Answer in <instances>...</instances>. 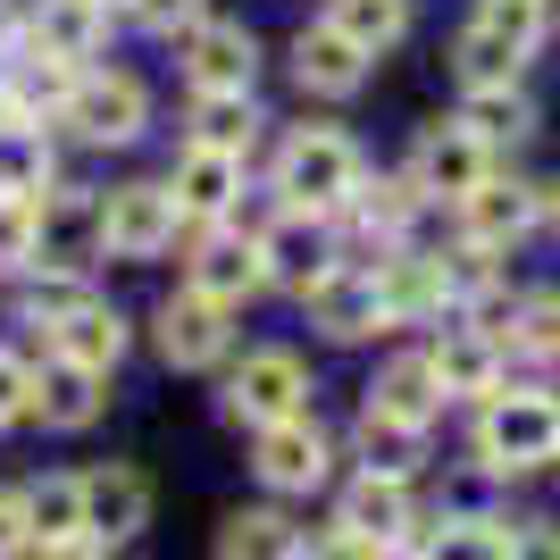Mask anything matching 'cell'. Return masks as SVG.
I'll return each mask as SVG.
<instances>
[{
    "label": "cell",
    "instance_id": "obj_40",
    "mask_svg": "<svg viewBox=\"0 0 560 560\" xmlns=\"http://www.w3.org/2000/svg\"><path fill=\"white\" fill-rule=\"evenodd\" d=\"M34 552V527H25V502L18 493H0V560H25Z\"/></svg>",
    "mask_w": 560,
    "mask_h": 560
},
{
    "label": "cell",
    "instance_id": "obj_9",
    "mask_svg": "<svg viewBox=\"0 0 560 560\" xmlns=\"http://www.w3.org/2000/svg\"><path fill=\"white\" fill-rule=\"evenodd\" d=\"M185 284H192V293H210V302H226V310H243L259 284H268L259 234H243V226H201V234H192V259H185Z\"/></svg>",
    "mask_w": 560,
    "mask_h": 560
},
{
    "label": "cell",
    "instance_id": "obj_32",
    "mask_svg": "<svg viewBox=\"0 0 560 560\" xmlns=\"http://www.w3.org/2000/svg\"><path fill=\"white\" fill-rule=\"evenodd\" d=\"M360 460H369V477H401V486H410L419 427H394V419H376V410H360Z\"/></svg>",
    "mask_w": 560,
    "mask_h": 560
},
{
    "label": "cell",
    "instance_id": "obj_14",
    "mask_svg": "<svg viewBox=\"0 0 560 560\" xmlns=\"http://www.w3.org/2000/svg\"><path fill=\"white\" fill-rule=\"evenodd\" d=\"M259 259H268V284H284V293H310V284L327 277L335 259V234H327V218H302V210H284L277 226L259 234Z\"/></svg>",
    "mask_w": 560,
    "mask_h": 560
},
{
    "label": "cell",
    "instance_id": "obj_31",
    "mask_svg": "<svg viewBox=\"0 0 560 560\" xmlns=\"http://www.w3.org/2000/svg\"><path fill=\"white\" fill-rule=\"evenodd\" d=\"M502 343L527 351V360H560V293L544 284V293H518L511 302V327H502Z\"/></svg>",
    "mask_w": 560,
    "mask_h": 560
},
{
    "label": "cell",
    "instance_id": "obj_22",
    "mask_svg": "<svg viewBox=\"0 0 560 560\" xmlns=\"http://www.w3.org/2000/svg\"><path fill=\"white\" fill-rule=\"evenodd\" d=\"M101 25H109L101 0H43L34 25H25V43H34V50H59L68 68H84V59L101 50Z\"/></svg>",
    "mask_w": 560,
    "mask_h": 560
},
{
    "label": "cell",
    "instance_id": "obj_8",
    "mask_svg": "<svg viewBox=\"0 0 560 560\" xmlns=\"http://www.w3.org/2000/svg\"><path fill=\"white\" fill-rule=\"evenodd\" d=\"M252 468H259V486H268V493H318V486L335 477V444H327V427L302 410V419L259 427Z\"/></svg>",
    "mask_w": 560,
    "mask_h": 560
},
{
    "label": "cell",
    "instance_id": "obj_44",
    "mask_svg": "<svg viewBox=\"0 0 560 560\" xmlns=\"http://www.w3.org/2000/svg\"><path fill=\"white\" fill-rule=\"evenodd\" d=\"M101 9H109V0H101Z\"/></svg>",
    "mask_w": 560,
    "mask_h": 560
},
{
    "label": "cell",
    "instance_id": "obj_17",
    "mask_svg": "<svg viewBox=\"0 0 560 560\" xmlns=\"http://www.w3.org/2000/svg\"><path fill=\"white\" fill-rule=\"evenodd\" d=\"M293 84H302L310 101H351L360 84H369V59H360V50H351L327 18H318V25H302V34H293Z\"/></svg>",
    "mask_w": 560,
    "mask_h": 560
},
{
    "label": "cell",
    "instance_id": "obj_30",
    "mask_svg": "<svg viewBox=\"0 0 560 560\" xmlns=\"http://www.w3.org/2000/svg\"><path fill=\"white\" fill-rule=\"evenodd\" d=\"M452 68H460L468 93H493V84H518V68H527V50L502 43V34H486V25H468L460 43H452Z\"/></svg>",
    "mask_w": 560,
    "mask_h": 560
},
{
    "label": "cell",
    "instance_id": "obj_39",
    "mask_svg": "<svg viewBox=\"0 0 560 560\" xmlns=\"http://www.w3.org/2000/svg\"><path fill=\"white\" fill-rule=\"evenodd\" d=\"M502 560H560V527H552V518H527V527H511Z\"/></svg>",
    "mask_w": 560,
    "mask_h": 560
},
{
    "label": "cell",
    "instance_id": "obj_2",
    "mask_svg": "<svg viewBox=\"0 0 560 560\" xmlns=\"http://www.w3.org/2000/svg\"><path fill=\"white\" fill-rule=\"evenodd\" d=\"M560 460V394H493L477 419V468L536 477Z\"/></svg>",
    "mask_w": 560,
    "mask_h": 560
},
{
    "label": "cell",
    "instance_id": "obj_5",
    "mask_svg": "<svg viewBox=\"0 0 560 560\" xmlns=\"http://www.w3.org/2000/svg\"><path fill=\"white\" fill-rule=\"evenodd\" d=\"M68 126H75V142H93V151H126V142L151 126V84H142V75H126V68L75 75Z\"/></svg>",
    "mask_w": 560,
    "mask_h": 560
},
{
    "label": "cell",
    "instance_id": "obj_28",
    "mask_svg": "<svg viewBox=\"0 0 560 560\" xmlns=\"http://www.w3.org/2000/svg\"><path fill=\"white\" fill-rule=\"evenodd\" d=\"M460 126L486 142V151H493V142H527V135H536V101L518 93V84H493V93L460 101Z\"/></svg>",
    "mask_w": 560,
    "mask_h": 560
},
{
    "label": "cell",
    "instance_id": "obj_33",
    "mask_svg": "<svg viewBox=\"0 0 560 560\" xmlns=\"http://www.w3.org/2000/svg\"><path fill=\"white\" fill-rule=\"evenodd\" d=\"M93 293H84V268H43V277H25L18 310H25V327H59L68 310H84Z\"/></svg>",
    "mask_w": 560,
    "mask_h": 560
},
{
    "label": "cell",
    "instance_id": "obj_43",
    "mask_svg": "<svg viewBox=\"0 0 560 560\" xmlns=\"http://www.w3.org/2000/svg\"><path fill=\"white\" fill-rule=\"evenodd\" d=\"M385 560H419V552H385Z\"/></svg>",
    "mask_w": 560,
    "mask_h": 560
},
{
    "label": "cell",
    "instance_id": "obj_21",
    "mask_svg": "<svg viewBox=\"0 0 560 560\" xmlns=\"http://www.w3.org/2000/svg\"><path fill=\"white\" fill-rule=\"evenodd\" d=\"M50 360H75V369L109 376L117 360H126V318H117L109 302H84V310H68V318L50 327Z\"/></svg>",
    "mask_w": 560,
    "mask_h": 560
},
{
    "label": "cell",
    "instance_id": "obj_7",
    "mask_svg": "<svg viewBox=\"0 0 560 560\" xmlns=\"http://www.w3.org/2000/svg\"><path fill=\"white\" fill-rule=\"evenodd\" d=\"M176 68H185L192 93H252L259 43H252V25H234V18H192L176 34Z\"/></svg>",
    "mask_w": 560,
    "mask_h": 560
},
{
    "label": "cell",
    "instance_id": "obj_27",
    "mask_svg": "<svg viewBox=\"0 0 560 560\" xmlns=\"http://www.w3.org/2000/svg\"><path fill=\"white\" fill-rule=\"evenodd\" d=\"M18 502H25V527H34V544H68V536H84V477H34Z\"/></svg>",
    "mask_w": 560,
    "mask_h": 560
},
{
    "label": "cell",
    "instance_id": "obj_16",
    "mask_svg": "<svg viewBox=\"0 0 560 560\" xmlns=\"http://www.w3.org/2000/svg\"><path fill=\"white\" fill-rule=\"evenodd\" d=\"M151 527V486H142L126 460L109 468H84V536L93 544H126Z\"/></svg>",
    "mask_w": 560,
    "mask_h": 560
},
{
    "label": "cell",
    "instance_id": "obj_25",
    "mask_svg": "<svg viewBox=\"0 0 560 560\" xmlns=\"http://www.w3.org/2000/svg\"><path fill=\"white\" fill-rule=\"evenodd\" d=\"M218 560H302V527L284 511H234L218 527Z\"/></svg>",
    "mask_w": 560,
    "mask_h": 560
},
{
    "label": "cell",
    "instance_id": "obj_4",
    "mask_svg": "<svg viewBox=\"0 0 560 560\" xmlns=\"http://www.w3.org/2000/svg\"><path fill=\"white\" fill-rule=\"evenodd\" d=\"M486 176H493V151L468 135L460 117L419 126V142H410V185H419V201H452V210H460Z\"/></svg>",
    "mask_w": 560,
    "mask_h": 560
},
{
    "label": "cell",
    "instance_id": "obj_1",
    "mask_svg": "<svg viewBox=\"0 0 560 560\" xmlns=\"http://www.w3.org/2000/svg\"><path fill=\"white\" fill-rule=\"evenodd\" d=\"M360 142L343 135V126H293L277 151V201L284 210H302V218H343L351 210V192H360Z\"/></svg>",
    "mask_w": 560,
    "mask_h": 560
},
{
    "label": "cell",
    "instance_id": "obj_11",
    "mask_svg": "<svg viewBox=\"0 0 560 560\" xmlns=\"http://www.w3.org/2000/svg\"><path fill=\"white\" fill-rule=\"evenodd\" d=\"M176 201H167V185H117L101 192V252L117 259H160L167 243H176Z\"/></svg>",
    "mask_w": 560,
    "mask_h": 560
},
{
    "label": "cell",
    "instance_id": "obj_36",
    "mask_svg": "<svg viewBox=\"0 0 560 560\" xmlns=\"http://www.w3.org/2000/svg\"><path fill=\"white\" fill-rule=\"evenodd\" d=\"M302 560H385V544H369L360 527H318V536H302Z\"/></svg>",
    "mask_w": 560,
    "mask_h": 560
},
{
    "label": "cell",
    "instance_id": "obj_20",
    "mask_svg": "<svg viewBox=\"0 0 560 560\" xmlns=\"http://www.w3.org/2000/svg\"><path fill=\"white\" fill-rule=\"evenodd\" d=\"M369 410L394 427H435V410H444V385H435V369H427V351H401V360H385L369 385Z\"/></svg>",
    "mask_w": 560,
    "mask_h": 560
},
{
    "label": "cell",
    "instance_id": "obj_3",
    "mask_svg": "<svg viewBox=\"0 0 560 560\" xmlns=\"http://www.w3.org/2000/svg\"><path fill=\"white\" fill-rule=\"evenodd\" d=\"M310 410V369H302V351H284V343H259L243 351L226 369V419L234 427H277V419H302Z\"/></svg>",
    "mask_w": 560,
    "mask_h": 560
},
{
    "label": "cell",
    "instance_id": "obj_29",
    "mask_svg": "<svg viewBox=\"0 0 560 560\" xmlns=\"http://www.w3.org/2000/svg\"><path fill=\"white\" fill-rule=\"evenodd\" d=\"M252 135H259V109H252V93H192V142H210V151H252Z\"/></svg>",
    "mask_w": 560,
    "mask_h": 560
},
{
    "label": "cell",
    "instance_id": "obj_12",
    "mask_svg": "<svg viewBox=\"0 0 560 560\" xmlns=\"http://www.w3.org/2000/svg\"><path fill=\"white\" fill-rule=\"evenodd\" d=\"M101 252V192L50 185L34 201V268H84Z\"/></svg>",
    "mask_w": 560,
    "mask_h": 560
},
{
    "label": "cell",
    "instance_id": "obj_26",
    "mask_svg": "<svg viewBox=\"0 0 560 560\" xmlns=\"http://www.w3.org/2000/svg\"><path fill=\"white\" fill-rule=\"evenodd\" d=\"M327 25L360 59H376V50H394L410 34V0H327Z\"/></svg>",
    "mask_w": 560,
    "mask_h": 560
},
{
    "label": "cell",
    "instance_id": "obj_10",
    "mask_svg": "<svg viewBox=\"0 0 560 560\" xmlns=\"http://www.w3.org/2000/svg\"><path fill=\"white\" fill-rule=\"evenodd\" d=\"M151 327H160V360L167 369H218V360L234 351V310L210 302V293H192V284L167 293Z\"/></svg>",
    "mask_w": 560,
    "mask_h": 560
},
{
    "label": "cell",
    "instance_id": "obj_15",
    "mask_svg": "<svg viewBox=\"0 0 560 560\" xmlns=\"http://www.w3.org/2000/svg\"><path fill=\"white\" fill-rule=\"evenodd\" d=\"M427 369H435V385H444V401H493L502 394V343H493L486 327H444V343L427 351Z\"/></svg>",
    "mask_w": 560,
    "mask_h": 560
},
{
    "label": "cell",
    "instance_id": "obj_41",
    "mask_svg": "<svg viewBox=\"0 0 560 560\" xmlns=\"http://www.w3.org/2000/svg\"><path fill=\"white\" fill-rule=\"evenodd\" d=\"M43 560H109V544H93V536H68V544H43Z\"/></svg>",
    "mask_w": 560,
    "mask_h": 560
},
{
    "label": "cell",
    "instance_id": "obj_35",
    "mask_svg": "<svg viewBox=\"0 0 560 560\" xmlns=\"http://www.w3.org/2000/svg\"><path fill=\"white\" fill-rule=\"evenodd\" d=\"M0 268H34V201L0 192Z\"/></svg>",
    "mask_w": 560,
    "mask_h": 560
},
{
    "label": "cell",
    "instance_id": "obj_42",
    "mask_svg": "<svg viewBox=\"0 0 560 560\" xmlns=\"http://www.w3.org/2000/svg\"><path fill=\"white\" fill-rule=\"evenodd\" d=\"M536 201H544V210H552V218H560V185H552V192H536Z\"/></svg>",
    "mask_w": 560,
    "mask_h": 560
},
{
    "label": "cell",
    "instance_id": "obj_18",
    "mask_svg": "<svg viewBox=\"0 0 560 560\" xmlns=\"http://www.w3.org/2000/svg\"><path fill=\"white\" fill-rule=\"evenodd\" d=\"M536 210H544L536 185H502V176H486V185L460 201V234H468V252H486V259H493V252H511L518 234L536 226Z\"/></svg>",
    "mask_w": 560,
    "mask_h": 560
},
{
    "label": "cell",
    "instance_id": "obj_37",
    "mask_svg": "<svg viewBox=\"0 0 560 560\" xmlns=\"http://www.w3.org/2000/svg\"><path fill=\"white\" fill-rule=\"evenodd\" d=\"M34 419V369H25L18 351H0V427Z\"/></svg>",
    "mask_w": 560,
    "mask_h": 560
},
{
    "label": "cell",
    "instance_id": "obj_23",
    "mask_svg": "<svg viewBox=\"0 0 560 560\" xmlns=\"http://www.w3.org/2000/svg\"><path fill=\"white\" fill-rule=\"evenodd\" d=\"M34 419L59 427V435H75V427L101 419V376L75 369V360H50L43 376H34Z\"/></svg>",
    "mask_w": 560,
    "mask_h": 560
},
{
    "label": "cell",
    "instance_id": "obj_19",
    "mask_svg": "<svg viewBox=\"0 0 560 560\" xmlns=\"http://www.w3.org/2000/svg\"><path fill=\"white\" fill-rule=\"evenodd\" d=\"M343 527H360V536L369 544H385V552H401V536H410V527H419V502H410V486H401V477H369V468H360V477H351L343 486Z\"/></svg>",
    "mask_w": 560,
    "mask_h": 560
},
{
    "label": "cell",
    "instance_id": "obj_24",
    "mask_svg": "<svg viewBox=\"0 0 560 560\" xmlns=\"http://www.w3.org/2000/svg\"><path fill=\"white\" fill-rule=\"evenodd\" d=\"M50 185H59L50 176V135L25 126V117H0V192L9 201H43Z\"/></svg>",
    "mask_w": 560,
    "mask_h": 560
},
{
    "label": "cell",
    "instance_id": "obj_13",
    "mask_svg": "<svg viewBox=\"0 0 560 560\" xmlns=\"http://www.w3.org/2000/svg\"><path fill=\"white\" fill-rule=\"evenodd\" d=\"M160 185H167V201H176L185 226H218V218L234 210V192H243V160H234V151H210V142H185Z\"/></svg>",
    "mask_w": 560,
    "mask_h": 560
},
{
    "label": "cell",
    "instance_id": "obj_38",
    "mask_svg": "<svg viewBox=\"0 0 560 560\" xmlns=\"http://www.w3.org/2000/svg\"><path fill=\"white\" fill-rule=\"evenodd\" d=\"M126 18L151 25V34H185V25L210 18V9H201V0H126Z\"/></svg>",
    "mask_w": 560,
    "mask_h": 560
},
{
    "label": "cell",
    "instance_id": "obj_6",
    "mask_svg": "<svg viewBox=\"0 0 560 560\" xmlns=\"http://www.w3.org/2000/svg\"><path fill=\"white\" fill-rule=\"evenodd\" d=\"M302 302H310V327L335 335V343H369V335L394 327V310H385V284H376L369 259H335V268L310 284Z\"/></svg>",
    "mask_w": 560,
    "mask_h": 560
},
{
    "label": "cell",
    "instance_id": "obj_34",
    "mask_svg": "<svg viewBox=\"0 0 560 560\" xmlns=\"http://www.w3.org/2000/svg\"><path fill=\"white\" fill-rule=\"evenodd\" d=\"M502 527H493V518H435V536H427V552L419 560H502Z\"/></svg>",
    "mask_w": 560,
    "mask_h": 560
}]
</instances>
